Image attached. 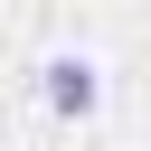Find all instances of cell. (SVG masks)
<instances>
[{
	"label": "cell",
	"mask_w": 151,
	"mask_h": 151,
	"mask_svg": "<svg viewBox=\"0 0 151 151\" xmlns=\"http://www.w3.org/2000/svg\"><path fill=\"white\" fill-rule=\"evenodd\" d=\"M47 104H57V113H94V66H85V57H57V66H47Z\"/></svg>",
	"instance_id": "obj_1"
}]
</instances>
